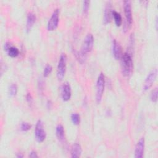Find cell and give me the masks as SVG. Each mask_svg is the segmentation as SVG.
<instances>
[{"mask_svg": "<svg viewBox=\"0 0 158 158\" xmlns=\"http://www.w3.org/2000/svg\"><path fill=\"white\" fill-rule=\"evenodd\" d=\"M90 2L89 1H84L83 2V12L84 14H87L88 12Z\"/></svg>", "mask_w": 158, "mask_h": 158, "instance_id": "cell-23", "label": "cell"}, {"mask_svg": "<svg viewBox=\"0 0 158 158\" xmlns=\"http://www.w3.org/2000/svg\"><path fill=\"white\" fill-rule=\"evenodd\" d=\"M112 10L110 2H107L104 11V17H103V22L104 24H107L110 22L111 17L112 16Z\"/></svg>", "mask_w": 158, "mask_h": 158, "instance_id": "cell-13", "label": "cell"}, {"mask_svg": "<svg viewBox=\"0 0 158 158\" xmlns=\"http://www.w3.org/2000/svg\"><path fill=\"white\" fill-rule=\"evenodd\" d=\"M67 66V56L65 54H62L60 56L57 68V77L59 80H62L65 73Z\"/></svg>", "mask_w": 158, "mask_h": 158, "instance_id": "cell-3", "label": "cell"}, {"mask_svg": "<svg viewBox=\"0 0 158 158\" xmlns=\"http://www.w3.org/2000/svg\"><path fill=\"white\" fill-rule=\"evenodd\" d=\"M16 156H17V157H18V158H22V157H23V155L22 153H18Z\"/></svg>", "mask_w": 158, "mask_h": 158, "instance_id": "cell-27", "label": "cell"}, {"mask_svg": "<svg viewBox=\"0 0 158 158\" xmlns=\"http://www.w3.org/2000/svg\"><path fill=\"white\" fill-rule=\"evenodd\" d=\"M31 124L26 122H22L20 125V130L22 131H27L31 128Z\"/></svg>", "mask_w": 158, "mask_h": 158, "instance_id": "cell-21", "label": "cell"}, {"mask_svg": "<svg viewBox=\"0 0 158 158\" xmlns=\"http://www.w3.org/2000/svg\"><path fill=\"white\" fill-rule=\"evenodd\" d=\"M157 94H158V91H157V88H154L151 93V95H150V99L153 102H156L157 100Z\"/></svg>", "mask_w": 158, "mask_h": 158, "instance_id": "cell-20", "label": "cell"}, {"mask_svg": "<svg viewBox=\"0 0 158 158\" xmlns=\"http://www.w3.org/2000/svg\"><path fill=\"white\" fill-rule=\"evenodd\" d=\"M36 20V15L34 13L30 12L28 14L27 17V22H26V31L29 32L32 28Z\"/></svg>", "mask_w": 158, "mask_h": 158, "instance_id": "cell-14", "label": "cell"}, {"mask_svg": "<svg viewBox=\"0 0 158 158\" xmlns=\"http://www.w3.org/2000/svg\"><path fill=\"white\" fill-rule=\"evenodd\" d=\"M105 86V77L102 73H101L96 81V100L98 103H99L102 99L103 93Z\"/></svg>", "mask_w": 158, "mask_h": 158, "instance_id": "cell-2", "label": "cell"}, {"mask_svg": "<svg viewBox=\"0 0 158 158\" xmlns=\"http://www.w3.org/2000/svg\"><path fill=\"white\" fill-rule=\"evenodd\" d=\"M4 50L6 51L8 56L11 57H16L19 54V49L12 46L9 42H7L4 44Z\"/></svg>", "mask_w": 158, "mask_h": 158, "instance_id": "cell-11", "label": "cell"}, {"mask_svg": "<svg viewBox=\"0 0 158 158\" xmlns=\"http://www.w3.org/2000/svg\"><path fill=\"white\" fill-rule=\"evenodd\" d=\"M112 52L113 56L116 60H118L121 58L122 56V48L120 44L114 40L112 42Z\"/></svg>", "mask_w": 158, "mask_h": 158, "instance_id": "cell-12", "label": "cell"}, {"mask_svg": "<svg viewBox=\"0 0 158 158\" xmlns=\"http://www.w3.org/2000/svg\"><path fill=\"white\" fill-rule=\"evenodd\" d=\"M112 17H114L115 23L117 27H119L121 25L122 22V19L120 14L116 10H112Z\"/></svg>", "mask_w": 158, "mask_h": 158, "instance_id": "cell-17", "label": "cell"}, {"mask_svg": "<svg viewBox=\"0 0 158 158\" xmlns=\"http://www.w3.org/2000/svg\"><path fill=\"white\" fill-rule=\"evenodd\" d=\"M144 138H141L138 141L135 150V157L136 158H141L143 157L144 151Z\"/></svg>", "mask_w": 158, "mask_h": 158, "instance_id": "cell-9", "label": "cell"}, {"mask_svg": "<svg viewBox=\"0 0 158 158\" xmlns=\"http://www.w3.org/2000/svg\"><path fill=\"white\" fill-rule=\"evenodd\" d=\"M29 157H32V158H35V157H38V156L37 153L35 151H31L29 154Z\"/></svg>", "mask_w": 158, "mask_h": 158, "instance_id": "cell-25", "label": "cell"}, {"mask_svg": "<svg viewBox=\"0 0 158 158\" xmlns=\"http://www.w3.org/2000/svg\"><path fill=\"white\" fill-rule=\"evenodd\" d=\"M157 69H152L147 75L144 84H143V90L144 91H147L148 90L152 85V84L154 83V81L156 80L157 78Z\"/></svg>", "mask_w": 158, "mask_h": 158, "instance_id": "cell-7", "label": "cell"}, {"mask_svg": "<svg viewBox=\"0 0 158 158\" xmlns=\"http://www.w3.org/2000/svg\"><path fill=\"white\" fill-rule=\"evenodd\" d=\"M124 12H125L127 25L130 26L133 22L131 2L130 1H124Z\"/></svg>", "mask_w": 158, "mask_h": 158, "instance_id": "cell-8", "label": "cell"}, {"mask_svg": "<svg viewBox=\"0 0 158 158\" xmlns=\"http://www.w3.org/2000/svg\"><path fill=\"white\" fill-rule=\"evenodd\" d=\"M46 136V131L44 129L43 122L41 120H38L36 123L35 129V137L36 140L39 142H43Z\"/></svg>", "mask_w": 158, "mask_h": 158, "instance_id": "cell-5", "label": "cell"}, {"mask_svg": "<svg viewBox=\"0 0 158 158\" xmlns=\"http://www.w3.org/2000/svg\"><path fill=\"white\" fill-rule=\"evenodd\" d=\"M17 86L15 83H12L10 85L9 88V94L10 96L13 97L15 96L17 93Z\"/></svg>", "mask_w": 158, "mask_h": 158, "instance_id": "cell-18", "label": "cell"}, {"mask_svg": "<svg viewBox=\"0 0 158 158\" xmlns=\"http://www.w3.org/2000/svg\"><path fill=\"white\" fill-rule=\"evenodd\" d=\"M26 100L28 102V104L29 105H32L33 103V97L31 95L30 93H27V96H26Z\"/></svg>", "mask_w": 158, "mask_h": 158, "instance_id": "cell-24", "label": "cell"}, {"mask_svg": "<svg viewBox=\"0 0 158 158\" xmlns=\"http://www.w3.org/2000/svg\"><path fill=\"white\" fill-rule=\"evenodd\" d=\"M82 152V149L78 143H75L72 146L71 149V157L73 158H77L80 157Z\"/></svg>", "mask_w": 158, "mask_h": 158, "instance_id": "cell-15", "label": "cell"}, {"mask_svg": "<svg viewBox=\"0 0 158 158\" xmlns=\"http://www.w3.org/2000/svg\"><path fill=\"white\" fill-rule=\"evenodd\" d=\"M52 67L51 65L49 64H48L45 66L44 69V70H43V76L44 77H48L50 73L51 72H52Z\"/></svg>", "mask_w": 158, "mask_h": 158, "instance_id": "cell-22", "label": "cell"}, {"mask_svg": "<svg viewBox=\"0 0 158 158\" xmlns=\"http://www.w3.org/2000/svg\"><path fill=\"white\" fill-rule=\"evenodd\" d=\"M46 106L48 107V109H51L52 107V102L51 101H48L47 103H46Z\"/></svg>", "mask_w": 158, "mask_h": 158, "instance_id": "cell-26", "label": "cell"}, {"mask_svg": "<svg viewBox=\"0 0 158 158\" xmlns=\"http://www.w3.org/2000/svg\"><path fill=\"white\" fill-rule=\"evenodd\" d=\"M121 70L123 75L128 77L131 75L133 69V63L132 55L129 52H126L121 57Z\"/></svg>", "mask_w": 158, "mask_h": 158, "instance_id": "cell-1", "label": "cell"}, {"mask_svg": "<svg viewBox=\"0 0 158 158\" xmlns=\"http://www.w3.org/2000/svg\"><path fill=\"white\" fill-rule=\"evenodd\" d=\"M93 44H94V38L93 35L91 33L87 34L81 45L80 52L82 54L86 56L87 53L89 52L92 50L93 47Z\"/></svg>", "mask_w": 158, "mask_h": 158, "instance_id": "cell-4", "label": "cell"}, {"mask_svg": "<svg viewBox=\"0 0 158 158\" xmlns=\"http://www.w3.org/2000/svg\"><path fill=\"white\" fill-rule=\"evenodd\" d=\"M70 118H71V120H72V122L73 123V124L77 125L80 123V117L78 113H73L71 115Z\"/></svg>", "mask_w": 158, "mask_h": 158, "instance_id": "cell-19", "label": "cell"}, {"mask_svg": "<svg viewBox=\"0 0 158 158\" xmlns=\"http://www.w3.org/2000/svg\"><path fill=\"white\" fill-rule=\"evenodd\" d=\"M56 135L58 139L62 141L65 138V131L62 125L59 124L56 128Z\"/></svg>", "mask_w": 158, "mask_h": 158, "instance_id": "cell-16", "label": "cell"}, {"mask_svg": "<svg viewBox=\"0 0 158 158\" xmlns=\"http://www.w3.org/2000/svg\"><path fill=\"white\" fill-rule=\"evenodd\" d=\"M59 10L58 9H56L52 14L47 24V29L48 31L55 30L59 24Z\"/></svg>", "mask_w": 158, "mask_h": 158, "instance_id": "cell-6", "label": "cell"}, {"mask_svg": "<svg viewBox=\"0 0 158 158\" xmlns=\"http://www.w3.org/2000/svg\"><path fill=\"white\" fill-rule=\"evenodd\" d=\"M71 87L69 83H64L61 86V97L63 101H67L71 98Z\"/></svg>", "mask_w": 158, "mask_h": 158, "instance_id": "cell-10", "label": "cell"}]
</instances>
